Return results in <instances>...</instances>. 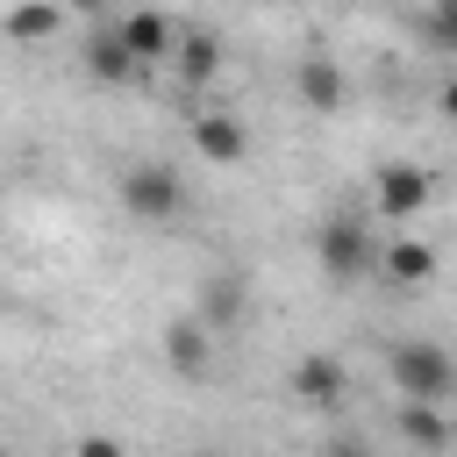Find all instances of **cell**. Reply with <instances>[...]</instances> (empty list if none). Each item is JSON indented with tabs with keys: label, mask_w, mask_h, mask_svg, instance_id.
Instances as JSON below:
<instances>
[{
	"label": "cell",
	"mask_w": 457,
	"mask_h": 457,
	"mask_svg": "<svg viewBox=\"0 0 457 457\" xmlns=\"http://www.w3.org/2000/svg\"><path fill=\"white\" fill-rule=\"evenodd\" d=\"M314 264L336 293H357L371 271H378V243H371V221L364 214H328L314 228Z\"/></svg>",
	"instance_id": "6da1fadb"
},
{
	"label": "cell",
	"mask_w": 457,
	"mask_h": 457,
	"mask_svg": "<svg viewBox=\"0 0 457 457\" xmlns=\"http://www.w3.org/2000/svg\"><path fill=\"white\" fill-rule=\"evenodd\" d=\"M386 378H393L400 400L443 407V400L457 393V357H450L443 343H428V336H400V343H386Z\"/></svg>",
	"instance_id": "7a4b0ae2"
},
{
	"label": "cell",
	"mask_w": 457,
	"mask_h": 457,
	"mask_svg": "<svg viewBox=\"0 0 457 457\" xmlns=\"http://www.w3.org/2000/svg\"><path fill=\"white\" fill-rule=\"evenodd\" d=\"M186 207H193V186H186V171H171L164 157H136V164L121 171V214H129V221L164 228V221H179Z\"/></svg>",
	"instance_id": "3957f363"
},
{
	"label": "cell",
	"mask_w": 457,
	"mask_h": 457,
	"mask_svg": "<svg viewBox=\"0 0 457 457\" xmlns=\"http://www.w3.org/2000/svg\"><path fill=\"white\" fill-rule=\"evenodd\" d=\"M157 350H164V371L171 378H207L214 371V350H221V328L193 307V314H179V321L157 328Z\"/></svg>",
	"instance_id": "277c9868"
},
{
	"label": "cell",
	"mask_w": 457,
	"mask_h": 457,
	"mask_svg": "<svg viewBox=\"0 0 457 457\" xmlns=\"http://www.w3.org/2000/svg\"><path fill=\"white\" fill-rule=\"evenodd\" d=\"M428 200H436V179H428L421 164H378V171H371V214H378V221L407 228Z\"/></svg>",
	"instance_id": "5b68a950"
},
{
	"label": "cell",
	"mask_w": 457,
	"mask_h": 457,
	"mask_svg": "<svg viewBox=\"0 0 457 457\" xmlns=\"http://www.w3.org/2000/svg\"><path fill=\"white\" fill-rule=\"evenodd\" d=\"M293 100L307 107V114H343V100H350V79H343V57H328V50H307L300 64H293Z\"/></svg>",
	"instance_id": "8992f818"
},
{
	"label": "cell",
	"mask_w": 457,
	"mask_h": 457,
	"mask_svg": "<svg viewBox=\"0 0 457 457\" xmlns=\"http://www.w3.org/2000/svg\"><path fill=\"white\" fill-rule=\"evenodd\" d=\"M193 157H200V164H214V171H236V164L250 157V121H243V114H228V107L193 114Z\"/></svg>",
	"instance_id": "52a82bcc"
},
{
	"label": "cell",
	"mask_w": 457,
	"mask_h": 457,
	"mask_svg": "<svg viewBox=\"0 0 457 457\" xmlns=\"http://www.w3.org/2000/svg\"><path fill=\"white\" fill-rule=\"evenodd\" d=\"M114 29H121V43L143 57V71H157V64H171V50H179V21L164 14V7H129V14H114Z\"/></svg>",
	"instance_id": "ba28073f"
},
{
	"label": "cell",
	"mask_w": 457,
	"mask_h": 457,
	"mask_svg": "<svg viewBox=\"0 0 457 457\" xmlns=\"http://www.w3.org/2000/svg\"><path fill=\"white\" fill-rule=\"evenodd\" d=\"M286 393H293L300 407H343V393H350V371H343V357L314 350V357H300V364L286 371Z\"/></svg>",
	"instance_id": "9c48e42d"
},
{
	"label": "cell",
	"mask_w": 457,
	"mask_h": 457,
	"mask_svg": "<svg viewBox=\"0 0 457 457\" xmlns=\"http://www.w3.org/2000/svg\"><path fill=\"white\" fill-rule=\"evenodd\" d=\"M221 64H228V50H221V36H214V29H186V36H179V50H171V71H179V86H186V93H207V86L221 79Z\"/></svg>",
	"instance_id": "30bf717a"
},
{
	"label": "cell",
	"mask_w": 457,
	"mask_h": 457,
	"mask_svg": "<svg viewBox=\"0 0 457 457\" xmlns=\"http://www.w3.org/2000/svg\"><path fill=\"white\" fill-rule=\"evenodd\" d=\"M136 71H143V57L121 43V29H114V21H100V29L86 36V79H93V86H129Z\"/></svg>",
	"instance_id": "8fae6325"
},
{
	"label": "cell",
	"mask_w": 457,
	"mask_h": 457,
	"mask_svg": "<svg viewBox=\"0 0 457 457\" xmlns=\"http://www.w3.org/2000/svg\"><path fill=\"white\" fill-rule=\"evenodd\" d=\"M436 264H443V257H436L421 236H393V243L378 250V271H386L393 293H421V286L436 278Z\"/></svg>",
	"instance_id": "7c38bea8"
},
{
	"label": "cell",
	"mask_w": 457,
	"mask_h": 457,
	"mask_svg": "<svg viewBox=\"0 0 457 457\" xmlns=\"http://www.w3.org/2000/svg\"><path fill=\"white\" fill-rule=\"evenodd\" d=\"M200 314H207L221 336H236V328L250 321V286H243L236 271H207V278H200Z\"/></svg>",
	"instance_id": "4fadbf2b"
},
{
	"label": "cell",
	"mask_w": 457,
	"mask_h": 457,
	"mask_svg": "<svg viewBox=\"0 0 457 457\" xmlns=\"http://www.w3.org/2000/svg\"><path fill=\"white\" fill-rule=\"evenodd\" d=\"M64 14H71L64 0H14L7 7V43H21V50L29 43H57V21Z\"/></svg>",
	"instance_id": "5bb4252c"
},
{
	"label": "cell",
	"mask_w": 457,
	"mask_h": 457,
	"mask_svg": "<svg viewBox=\"0 0 457 457\" xmlns=\"http://www.w3.org/2000/svg\"><path fill=\"white\" fill-rule=\"evenodd\" d=\"M436 36L457 50V7H443V0H436Z\"/></svg>",
	"instance_id": "9a60e30c"
},
{
	"label": "cell",
	"mask_w": 457,
	"mask_h": 457,
	"mask_svg": "<svg viewBox=\"0 0 457 457\" xmlns=\"http://www.w3.org/2000/svg\"><path fill=\"white\" fill-rule=\"evenodd\" d=\"M436 107H443V114L457 121V79H443V93H436Z\"/></svg>",
	"instance_id": "2e32d148"
},
{
	"label": "cell",
	"mask_w": 457,
	"mask_h": 457,
	"mask_svg": "<svg viewBox=\"0 0 457 457\" xmlns=\"http://www.w3.org/2000/svg\"><path fill=\"white\" fill-rule=\"evenodd\" d=\"M71 14H107V0H64Z\"/></svg>",
	"instance_id": "e0dca14e"
},
{
	"label": "cell",
	"mask_w": 457,
	"mask_h": 457,
	"mask_svg": "<svg viewBox=\"0 0 457 457\" xmlns=\"http://www.w3.org/2000/svg\"><path fill=\"white\" fill-rule=\"evenodd\" d=\"M450 450H457V421H450Z\"/></svg>",
	"instance_id": "ac0fdd59"
},
{
	"label": "cell",
	"mask_w": 457,
	"mask_h": 457,
	"mask_svg": "<svg viewBox=\"0 0 457 457\" xmlns=\"http://www.w3.org/2000/svg\"><path fill=\"white\" fill-rule=\"evenodd\" d=\"M443 7H457V0H443Z\"/></svg>",
	"instance_id": "d6986e66"
}]
</instances>
